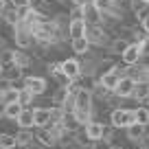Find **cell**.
<instances>
[{"label":"cell","instance_id":"1","mask_svg":"<svg viewBox=\"0 0 149 149\" xmlns=\"http://www.w3.org/2000/svg\"><path fill=\"white\" fill-rule=\"evenodd\" d=\"M57 22H51V20H44L42 24H40V29H37L35 33H33V37H35L37 42H42V44H53L57 42Z\"/></svg>","mask_w":149,"mask_h":149},{"label":"cell","instance_id":"2","mask_svg":"<svg viewBox=\"0 0 149 149\" xmlns=\"http://www.w3.org/2000/svg\"><path fill=\"white\" fill-rule=\"evenodd\" d=\"M110 123H112V127H125L127 130L132 123H136V112L116 107V110H112V114H110Z\"/></svg>","mask_w":149,"mask_h":149},{"label":"cell","instance_id":"3","mask_svg":"<svg viewBox=\"0 0 149 149\" xmlns=\"http://www.w3.org/2000/svg\"><path fill=\"white\" fill-rule=\"evenodd\" d=\"M13 37H15V44H18L20 48H29L31 46V40H35L33 33H31V29H29L22 20L13 26Z\"/></svg>","mask_w":149,"mask_h":149},{"label":"cell","instance_id":"4","mask_svg":"<svg viewBox=\"0 0 149 149\" xmlns=\"http://www.w3.org/2000/svg\"><path fill=\"white\" fill-rule=\"evenodd\" d=\"M143 53H145V48L140 46V44H130V46L123 51V55H121V59H123V64L125 66H136L140 61V57H143Z\"/></svg>","mask_w":149,"mask_h":149},{"label":"cell","instance_id":"5","mask_svg":"<svg viewBox=\"0 0 149 149\" xmlns=\"http://www.w3.org/2000/svg\"><path fill=\"white\" fill-rule=\"evenodd\" d=\"M74 110L92 112V90L79 88L77 92H74Z\"/></svg>","mask_w":149,"mask_h":149},{"label":"cell","instance_id":"6","mask_svg":"<svg viewBox=\"0 0 149 149\" xmlns=\"http://www.w3.org/2000/svg\"><path fill=\"white\" fill-rule=\"evenodd\" d=\"M81 15H84V20H86L88 24H99V22L103 20V11L94 5L92 0H90V2H86V5H81Z\"/></svg>","mask_w":149,"mask_h":149},{"label":"cell","instance_id":"7","mask_svg":"<svg viewBox=\"0 0 149 149\" xmlns=\"http://www.w3.org/2000/svg\"><path fill=\"white\" fill-rule=\"evenodd\" d=\"M35 140L42 143L44 147H55L59 143V134L51 127H37V134H35Z\"/></svg>","mask_w":149,"mask_h":149},{"label":"cell","instance_id":"8","mask_svg":"<svg viewBox=\"0 0 149 149\" xmlns=\"http://www.w3.org/2000/svg\"><path fill=\"white\" fill-rule=\"evenodd\" d=\"M118 81H121V72H118L116 66H112L110 70H105V72L101 74V79H99V84L103 86V88H107L110 92H114L118 86Z\"/></svg>","mask_w":149,"mask_h":149},{"label":"cell","instance_id":"9","mask_svg":"<svg viewBox=\"0 0 149 149\" xmlns=\"http://www.w3.org/2000/svg\"><path fill=\"white\" fill-rule=\"evenodd\" d=\"M136 84H138V81H136L134 77H130V74H127V77H121V81H118L114 94H116V97H121V99L132 97V94H134V90H136Z\"/></svg>","mask_w":149,"mask_h":149},{"label":"cell","instance_id":"10","mask_svg":"<svg viewBox=\"0 0 149 149\" xmlns=\"http://www.w3.org/2000/svg\"><path fill=\"white\" fill-rule=\"evenodd\" d=\"M88 26H90V24L86 22L84 18H70V22H68V35H70V40H74V37H84L86 33H88Z\"/></svg>","mask_w":149,"mask_h":149},{"label":"cell","instance_id":"11","mask_svg":"<svg viewBox=\"0 0 149 149\" xmlns=\"http://www.w3.org/2000/svg\"><path fill=\"white\" fill-rule=\"evenodd\" d=\"M33 118H35V127H48L53 123V110H48V107H35L33 110Z\"/></svg>","mask_w":149,"mask_h":149},{"label":"cell","instance_id":"12","mask_svg":"<svg viewBox=\"0 0 149 149\" xmlns=\"http://www.w3.org/2000/svg\"><path fill=\"white\" fill-rule=\"evenodd\" d=\"M24 86H26L35 97L46 92V79H44V77H26V79H24Z\"/></svg>","mask_w":149,"mask_h":149},{"label":"cell","instance_id":"13","mask_svg":"<svg viewBox=\"0 0 149 149\" xmlns=\"http://www.w3.org/2000/svg\"><path fill=\"white\" fill-rule=\"evenodd\" d=\"M61 68H64V72L70 77V81H74V79H79V77H81V64L77 59H72V57L61 61Z\"/></svg>","mask_w":149,"mask_h":149},{"label":"cell","instance_id":"14","mask_svg":"<svg viewBox=\"0 0 149 149\" xmlns=\"http://www.w3.org/2000/svg\"><path fill=\"white\" fill-rule=\"evenodd\" d=\"M86 37L90 40V44H97V46L105 44V40H107V37H105V31H101V29H99V24H90Z\"/></svg>","mask_w":149,"mask_h":149},{"label":"cell","instance_id":"15","mask_svg":"<svg viewBox=\"0 0 149 149\" xmlns=\"http://www.w3.org/2000/svg\"><path fill=\"white\" fill-rule=\"evenodd\" d=\"M15 123H18V127H20V130H31V127H35L33 110H26V107H24V110L20 112V116L15 118Z\"/></svg>","mask_w":149,"mask_h":149},{"label":"cell","instance_id":"16","mask_svg":"<svg viewBox=\"0 0 149 149\" xmlns=\"http://www.w3.org/2000/svg\"><path fill=\"white\" fill-rule=\"evenodd\" d=\"M145 132H147V125H143V123H132V125L127 127V138H130L132 143H138V140L145 138Z\"/></svg>","mask_w":149,"mask_h":149},{"label":"cell","instance_id":"17","mask_svg":"<svg viewBox=\"0 0 149 149\" xmlns=\"http://www.w3.org/2000/svg\"><path fill=\"white\" fill-rule=\"evenodd\" d=\"M86 134L90 136V140H99V138H103V134H105V127H103V123H99V121H90L88 125H86Z\"/></svg>","mask_w":149,"mask_h":149},{"label":"cell","instance_id":"18","mask_svg":"<svg viewBox=\"0 0 149 149\" xmlns=\"http://www.w3.org/2000/svg\"><path fill=\"white\" fill-rule=\"evenodd\" d=\"M70 46H72V53H77V55H86V53L90 51V40L88 37H74L72 42H70Z\"/></svg>","mask_w":149,"mask_h":149},{"label":"cell","instance_id":"19","mask_svg":"<svg viewBox=\"0 0 149 149\" xmlns=\"http://www.w3.org/2000/svg\"><path fill=\"white\" fill-rule=\"evenodd\" d=\"M132 97L138 99V101H147V99H149V81H138Z\"/></svg>","mask_w":149,"mask_h":149},{"label":"cell","instance_id":"20","mask_svg":"<svg viewBox=\"0 0 149 149\" xmlns=\"http://www.w3.org/2000/svg\"><path fill=\"white\" fill-rule=\"evenodd\" d=\"M15 138H18V147H29V145L35 140V136L31 134V130H20L18 134H15Z\"/></svg>","mask_w":149,"mask_h":149},{"label":"cell","instance_id":"21","mask_svg":"<svg viewBox=\"0 0 149 149\" xmlns=\"http://www.w3.org/2000/svg\"><path fill=\"white\" fill-rule=\"evenodd\" d=\"M24 110V105L20 101H15V103H7V112H5V116L7 118H11V121H15V118L20 116V112Z\"/></svg>","mask_w":149,"mask_h":149},{"label":"cell","instance_id":"22","mask_svg":"<svg viewBox=\"0 0 149 149\" xmlns=\"http://www.w3.org/2000/svg\"><path fill=\"white\" fill-rule=\"evenodd\" d=\"M18 147V138L13 134H0V149H15Z\"/></svg>","mask_w":149,"mask_h":149},{"label":"cell","instance_id":"23","mask_svg":"<svg viewBox=\"0 0 149 149\" xmlns=\"http://www.w3.org/2000/svg\"><path fill=\"white\" fill-rule=\"evenodd\" d=\"M18 97H20V88H9V90H5V92L0 94V99L5 103H15Z\"/></svg>","mask_w":149,"mask_h":149},{"label":"cell","instance_id":"24","mask_svg":"<svg viewBox=\"0 0 149 149\" xmlns=\"http://www.w3.org/2000/svg\"><path fill=\"white\" fill-rule=\"evenodd\" d=\"M33 97H35V94H33V92H31V90H29V88H26V86H24V88H20V97H18V101H20V103H22V105H24V107H26V105H31V101H33Z\"/></svg>","mask_w":149,"mask_h":149},{"label":"cell","instance_id":"25","mask_svg":"<svg viewBox=\"0 0 149 149\" xmlns=\"http://www.w3.org/2000/svg\"><path fill=\"white\" fill-rule=\"evenodd\" d=\"M29 64H31V59H29V55H26V53H22V51H15L13 66H18V68H26Z\"/></svg>","mask_w":149,"mask_h":149},{"label":"cell","instance_id":"26","mask_svg":"<svg viewBox=\"0 0 149 149\" xmlns=\"http://www.w3.org/2000/svg\"><path fill=\"white\" fill-rule=\"evenodd\" d=\"M136 123H143V125H149V107H136Z\"/></svg>","mask_w":149,"mask_h":149},{"label":"cell","instance_id":"27","mask_svg":"<svg viewBox=\"0 0 149 149\" xmlns=\"http://www.w3.org/2000/svg\"><path fill=\"white\" fill-rule=\"evenodd\" d=\"M72 114H74V118L79 121V125H88V123H90V114H92V112H86V110H72Z\"/></svg>","mask_w":149,"mask_h":149},{"label":"cell","instance_id":"28","mask_svg":"<svg viewBox=\"0 0 149 149\" xmlns=\"http://www.w3.org/2000/svg\"><path fill=\"white\" fill-rule=\"evenodd\" d=\"M92 2L103 11V13H105V11H112V9H114V0H92Z\"/></svg>","mask_w":149,"mask_h":149},{"label":"cell","instance_id":"29","mask_svg":"<svg viewBox=\"0 0 149 149\" xmlns=\"http://www.w3.org/2000/svg\"><path fill=\"white\" fill-rule=\"evenodd\" d=\"M13 59H15V51H2L0 61H2L5 66H13Z\"/></svg>","mask_w":149,"mask_h":149},{"label":"cell","instance_id":"30","mask_svg":"<svg viewBox=\"0 0 149 149\" xmlns=\"http://www.w3.org/2000/svg\"><path fill=\"white\" fill-rule=\"evenodd\" d=\"M127 46H130V44H127L125 40H116V42L112 44V51H114V53H121V55H123V51H125Z\"/></svg>","mask_w":149,"mask_h":149},{"label":"cell","instance_id":"31","mask_svg":"<svg viewBox=\"0 0 149 149\" xmlns=\"http://www.w3.org/2000/svg\"><path fill=\"white\" fill-rule=\"evenodd\" d=\"M110 147H112V145H110L107 138H99V140L92 143V149H110Z\"/></svg>","mask_w":149,"mask_h":149},{"label":"cell","instance_id":"32","mask_svg":"<svg viewBox=\"0 0 149 149\" xmlns=\"http://www.w3.org/2000/svg\"><path fill=\"white\" fill-rule=\"evenodd\" d=\"M11 7H15V9H24V7H29V2L31 0H9Z\"/></svg>","mask_w":149,"mask_h":149},{"label":"cell","instance_id":"33","mask_svg":"<svg viewBox=\"0 0 149 149\" xmlns=\"http://www.w3.org/2000/svg\"><path fill=\"white\" fill-rule=\"evenodd\" d=\"M29 7H31V9H35V11H42V9H44V0H31V2H29Z\"/></svg>","mask_w":149,"mask_h":149},{"label":"cell","instance_id":"34","mask_svg":"<svg viewBox=\"0 0 149 149\" xmlns=\"http://www.w3.org/2000/svg\"><path fill=\"white\" fill-rule=\"evenodd\" d=\"M140 24H143V31H147V33H149V13L145 15L143 20H140Z\"/></svg>","mask_w":149,"mask_h":149},{"label":"cell","instance_id":"35","mask_svg":"<svg viewBox=\"0 0 149 149\" xmlns=\"http://www.w3.org/2000/svg\"><path fill=\"white\" fill-rule=\"evenodd\" d=\"M5 112H7V103L2 101V99H0V118L5 116Z\"/></svg>","mask_w":149,"mask_h":149},{"label":"cell","instance_id":"36","mask_svg":"<svg viewBox=\"0 0 149 149\" xmlns=\"http://www.w3.org/2000/svg\"><path fill=\"white\" fill-rule=\"evenodd\" d=\"M7 11V0H0V15Z\"/></svg>","mask_w":149,"mask_h":149},{"label":"cell","instance_id":"37","mask_svg":"<svg viewBox=\"0 0 149 149\" xmlns=\"http://www.w3.org/2000/svg\"><path fill=\"white\" fill-rule=\"evenodd\" d=\"M72 2H74V5H77V7H81V5H86L88 0H72Z\"/></svg>","mask_w":149,"mask_h":149},{"label":"cell","instance_id":"38","mask_svg":"<svg viewBox=\"0 0 149 149\" xmlns=\"http://www.w3.org/2000/svg\"><path fill=\"white\" fill-rule=\"evenodd\" d=\"M2 70H5V64H2V61H0V77H2Z\"/></svg>","mask_w":149,"mask_h":149},{"label":"cell","instance_id":"39","mask_svg":"<svg viewBox=\"0 0 149 149\" xmlns=\"http://www.w3.org/2000/svg\"><path fill=\"white\" fill-rule=\"evenodd\" d=\"M110 149H123V147H114V145H112V147H110Z\"/></svg>","mask_w":149,"mask_h":149},{"label":"cell","instance_id":"40","mask_svg":"<svg viewBox=\"0 0 149 149\" xmlns=\"http://www.w3.org/2000/svg\"><path fill=\"white\" fill-rule=\"evenodd\" d=\"M143 2H147V5H149V0H143Z\"/></svg>","mask_w":149,"mask_h":149},{"label":"cell","instance_id":"41","mask_svg":"<svg viewBox=\"0 0 149 149\" xmlns=\"http://www.w3.org/2000/svg\"><path fill=\"white\" fill-rule=\"evenodd\" d=\"M20 149H26V147H20Z\"/></svg>","mask_w":149,"mask_h":149},{"label":"cell","instance_id":"42","mask_svg":"<svg viewBox=\"0 0 149 149\" xmlns=\"http://www.w3.org/2000/svg\"><path fill=\"white\" fill-rule=\"evenodd\" d=\"M114 2H118V0H114Z\"/></svg>","mask_w":149,"mask_h":149}]
</instances>
